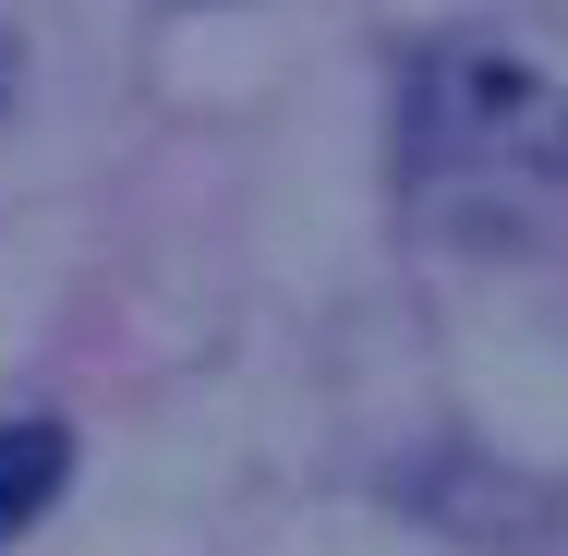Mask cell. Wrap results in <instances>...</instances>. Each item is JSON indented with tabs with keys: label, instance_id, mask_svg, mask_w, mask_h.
I'll return each mask as SVG.
<instances>
[{
	"label": "cell",
	"instance_id": "6da1fadb",
	"mask_svg": "<svg viewBox=\"0 0 568 556\" xmlns=\"http://www.w3.org/2000/svg\"><path fill=\"white\" fill-rule=\"evenodd\" d=\"M399 182L459 194V182H568V85L520 49H424L399 85Z\"/></svg>",
	"mask_w": 568,
	"mask_h": 556
},
{
	"label": "cell",
	"instance_id": "7a4b0ae2",
	"mask_svg": "<svg viewBox=\"0 0 568 556\" xmlns=\"http://www.w3.org/2000/svg\"><path fill=\"white\" fill-rule=\"evenodd\" d=\"M61 484H73V436H61V424H0V545H12Z\"/></svg>",
	"mask_w": 568,
	"mask_h": 556
},
{
	"label": "cell",
	"instance_id": "3957f363",
	"mask_svg": "<svg viewBox=\"0 0 568 556\" xmlns=\"http://www.w3.org/2000/svg\"><path fill=\"white\" fill-rule=\"evenodd\" d=\"M12 98H24V37L0 24V121H12Z\"/></svg>",
	"mask_w": 568,
	"mask_h": 556
}]
</instances>
